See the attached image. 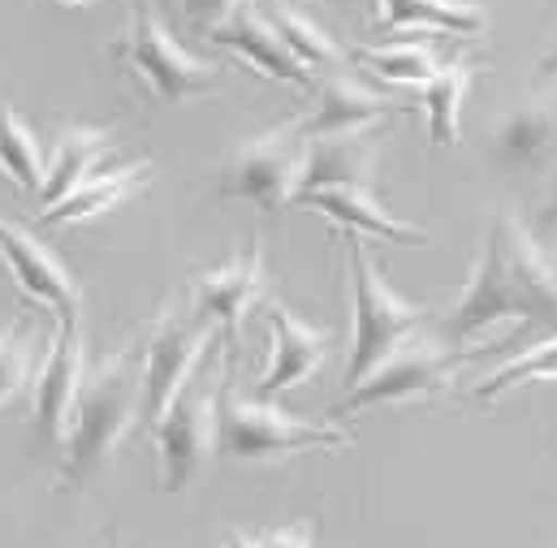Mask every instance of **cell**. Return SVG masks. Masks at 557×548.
<instances>
[{
    "instance_id": "obj_1",
    "label": "cell",
    "mask_w": 557,
    "mask_h": 548,
    "mask_svg": "<svg viewBox=\"0 0 557 548\" xmlns=\"http://www.w3.org/2000/svg\"><path fill=\"white\" fill-rule=\"evenodd\" d=\"M497 324H549L557 333V276L549 251H541L528 225L510 212L488 221L484 251L445 315V333L454 346H467Z\"/></svg>"
},
{
    "instance_id": "obj_2",
    "label": "cell",
    "mask_w": 557,
    "mask_h": 548,
    "mask_svg": "<svg viewBox=\"0 0 557 548\" xmlns=\"http://www.w3.org/2000/svg\"><path fill=\"white\" fill-rule=\"evenodd\" d=\"M139 423V350H122L109 363H100L91 376H83L78 402L65 423V466L61 484L83 488L91 475H100L122 440Z\"/></svg>"
},
{
    "instance_id": "obj_3",
    "label": "cell",
    "mask_w": 557,
    "mask_h": 548,
    "mask_svg": "<svg viewBox=\"0 0 557 548\" xmlns=\"http://www.w3.org/2000/svg\"><path fill=\"white\" fill-rule=\"evenodd\" d=\"M355 445V432L342 423H307L281 411L273 398H243L230 385V363L216 389V449L234 462H281L307 449H342Z\"/></svg>"
},
{
    "instance_id": "obj_4",
    "label": "cell",
    "mask_w": 557,
    "mask_h": 548,
    "mask_svg": "<svg viewBox=\"0 0 557 548\" xmlns=\"http://www.w3.org/2000/svg\"><path fill=\"white\" fill-rule=\"evenodd\" d=\"M350 260V294H355V328H350V359H346V389H355L376 363H385L403 341H411L428 324V307L407 302L381 276L376 260L363 247V234H346Z\"/></svg>"
},
{
    "instance_id": "obj_5",
    "label": "cell",
    "mask_w": 557,
    "mask_h": 548,
    "mask_svg": "<svg viewBox=\"0 0 557 548\" xmlns=\"http://www.w3.org/2000/svg\"><path fill=\"white\" fill-rule=\"evenodd\" d=\"M113 57L126 65L131 78H139L156 104L195 100V96H203V91L216 83V74H221V65L190 57V52L169 35L164 17H160L147 0H131V26H126V35L113 43Z\"/></svg>"
},
{
    "instance_id": "obj_6",
    "label": "cell",
    "mask_w": 557,
    "mask_h": 548,
    "mask_svg": "<svg viewBox=\"0 0 557 548\" xmlns=\"http://www.w3.org/2000/svg\"><path fill=\"white\" fill-rule=\"evenodd\" d=\"M216 328L199 315H186L177 302H169L156 324L147 328L139 346V423L151 432V423L177 398V389L199 372V363L216 346Z\"/></svg>"
},
{
    "instance_id": "obj_7",
    "label": "cell",
    "mask_w": 557,
    "mask_h": 548,
    "mask_svg": "<svg viewBox=\"0 0 557 548\" xmlns=\"http://www.w3.org/2000/svg\"><path fill=\"white\" fill-rule=\"evenodd\" d=\"M225 372V363H221ZM216 389L221 381L199 372L177 389V398L164 407V414L151 423V440L160 449V488L164 493H186L190 479L203 471V462L216 449Z\"/></svg>"
},
{
    "instance_id": "obj_8",
    "label": "cell",
    "mask_w": 557,
    "mask_h": 548,
    "mask_svg": "<svg viewBox=\"0 0 557 548\" xmlns=\"http://www.w3.org/2000/svg\"><path fill=\"white\" fill-rule=\"evenodd\" d=\"M458 359H462V350H445L428 337H411L385 363H376L355 389H346V398L329 411V423H337L346 414L372 411V407H407V402L436 398L449 389Z\"/></svg>"
},
{
    "instance_id": "obj_9",
    "label": "cell",
    "mask_w": 557,
    "mask_h": 548,
    "mask_svg": "<svg viewBox=\"0 0 557 548\" xmlns=\"http://www.w3.org/2000/svg\"><path fill=\"white\" fill-rule=\"evenodd\" d=\"M302 155H307V138L298 135V122L247 138L221 164V195L256 203L260 212H281L298 195Z\"/></svg>"
},
{
    "instance_id": "obj_10",
    "label": "cell",
    "mask_w": 557,
    "mask_h": 548,
    "mask_svg": "<svg viewBox=\"0 0 557 548\" xmlns=\"http://www.w3.org/2000/svg\"><path fill=\"white\" fill-rule=\"evenodd\" d=\"M260 294H264V247H260V234H251L243 256H234V260H225L216 269H203L190 281L195 315L225 337L230 354L243 346V320L260 302Z\"/></svg>"
},
{
    "instance_id": "obj_11",
    "label": "cell",
    "mask_w": 557,
    "mask_h": 548,
    "mask_svg": "<svg viewBox=\"0 0 557 548\" xmlns=\"http://www.w3.org/2000/svg\"><path fill=\"white\" fill-rule=\"evenodd\" d=\"M0 264L26 302L57 311V324H83V289L70 269L26 229L0 216Z\"/></svg>"
},
{
    "instance_id": "obj_12",
    "label": "cell",
    "mask_w": 557,
    "mask_h": 548,
    "mask_svg": "<svg viewBox=\"0 0 557 548\" xmlns=\"http://www.w3.org/2000/svg\"><path fill=\"white\" fill-rule=\"evenodd\" d=\"M87 376V346H83V324H57L52 346L39 363V372L30 376V414L44 440H61L70 411L78 402Z\"/></svg>"
},
{
    "instance_id": "obj_13",
    "label": "cell",
    "mask_w": 557,
    "mask_h": 548,
    "mask_svg": "<svg viewBox=\"0 0 557 548\" xmlns=\"http://www.w3.org/2000/svg\"><path fill=\"white\" fill-rule=\"evenodd\" d=\"M311 96H315V104L298 122V135L307 138V142L311 138H342V135H359V130H376L385 117L407 113V104H398V100L363 87L359 78H350V70L346 74L315 78V91Z\"/></svg>"
},
{
    "instance_id": "obj_14",
    "label": "cell",
    "mask_w": 557,
    "mask_h": 548,
    "mask_svg": "<svg viewBox=\"0 0 557 548\" xmlns=\"http://www.w3.org/2000/svg\"><path fill=\"white\" fill-rule=\"evenodd\" d=\"M208 39L216 48H230L234 57H243L256 74L273 78V83H285V87H298V91H315V78L289 57V48L277 39V30L269 26V17L260 13V4H238L221 26L208 30Z\"/></svg>"
},
{
    "instance_id": "obj_15",
    "label": "cell",
    "mask_w": 557,
    "mask_h": 548,
    "mask_svg": "<svg viewBox=\"0 0 557 548\" xmlns=\"http://www.w3.org/2000/svg\"><path fill=\"white\" fill-rule=\"evenodd\" d=\"M269 333H273V359L260 376L256 398H277L294 385H307L329 359V333L311 328L281 302H269Z\"/></svg>"
},
{
    "instance_id": "obj_16",
    "label": "cell",
    "mask_w": 557,
    "mask_h": 548,
    "mask_svg": "<svg viewBox=\"0 0 557 548\" xmlns=\"http://www.w3.org/2000/svg\"><path fill=\"white\" fill-rule=\"evenodd\" d=\"M376 160H381V126L342 138H311L307 142V155H302L298 195L333 190V186H363V190H372Z\"/></svg>"
},
{
    "instance_id": "obj_17",
    "label": "cell",
    "mask_w": 557,
    "mask_h": 548,
    "mask_svg": "<svg viewBox=\"0 0 557 548\" xmlns=\"http://www.w3.org/2000/svg\"><path fill=\"white\" fill-rule=\"evenodd\" d=\"M294 203L329 216L333 225H342L346 234H368V238H385V242H398V247H428V229L407 225L398 216H389L381 208V199L363 186H333V190H311V195H298Z\"/></svg>"
},
{
    "instance_id": "obj_18",
    "label": "cell",
    "mask_w": 557,
    "mask_h": 548,
    "mask_svg": "<svg viewBox=\"0 0 557 548\" xmlns=\"http://www.w3.org/2000/svg\"><path fill=\"white\" fill-rule=\"evenodd\" d=\"M147 177H151V164H147V160L109 164V169L100 164V169H96L87 182H78L61 203L44 208V212H39V221H44V225H52V229L96 221V216H104V212L122 208L126 199H135L143 186H147Z\"/></svg>"
},
{
    "instance_id": "obj_19",
    "label": "cell",
    "mask_w": 557,
    "mask_h": 548,
    "mask_svg": "<svg viewBox=\"0 0 557 548\" xmlns=\"http://www.w3.org/2000/svg\"><path fill=\"white\" fill-rule=\"evenodd\" d=\"M376 26L389 30H432L454 39H480L488 13L475 0H376Z\"/></svg>"
},
{
    "instance_id": "obj_20",
    "label": "cell",
    "mask_w": 557,
    "mask_h": 548,
    "mask_svg": "<svg viewBox=\"0 0 557 548\" xmlns=\"http://www.w3.org/2000/svg\"><path fill=\"white\" fill-rule=\"evenodd\" d=\"M113 135L109 130H91V126H70L57 151H52V164L44 169V186H39V208H52L61 203L78 182H87L109 155H113Z\"/></svg>"
},
{
    "instance_id": "obj_21",
    "label": "cell",
    "mask_w": 557,
    "mask_h": 548,
    "mask_svg": "<svg viewBox=\"0 0 557 548\" xmlns=\"http://www.w3.org/2000/svg\"><path fill=\"white\" fill-rule=\"evenodd\" d=\"M260 13L269 17V26L277 30V39L289 48V57H294L311 78L346 74V48H342L324 26H315L302 9H294L289 0H269Z\"/></svg>"
},
{
    "instance_id": "obj_22",
    "label": "cell",
    "mask_w": 557,
    "mask_h": 548,
    "mask_svg": "<svg viewBox=\"0 0 557 548\" xmlns=\"http://www.w3.org/2000/svg\"><path fill=\"white\" fill-rule=\"evenodd\" d=\"M493 151L506 164L541 169L557 155V100L554 104H523L506 113L493 130Z\"/></svg>"
},
{
    "instance_id": "obj_23",
    "label": "cell",
    "mask_w": 557,
    "mask_h": 548,
    "mask_svg": "<svg viewBox=\"0 0 557 548\" xmlns=\"http://www.w3.org/2000/svg\"><path fill=\"white\" fill-rule=\"evenodd\" d=\"M475 83V65L467 61H449L441 65L423 87H419V113L428 122V142L432 147H454L462 130V104L467 91Z\"/></svg>"
},
{
    "instance_id": "obj_24",
    "label": "cell",
    "mask_w": 557,
    "mask_h": 548,
    "mask_svg": "<svg viewBox=\"0 0 557 548\" xmlns=\"http://www.w3.org/2000/svg\"><path fill=\"white\" fill-rule=\"evenodd\" d=\"M44 169H48V160H44V151H39L35 130H30L13 109H0V173H4L17 190L39 195Z\"/></svg>"
},
{
    "instance_id": "obj_25",
    "label": "cell",
    "mask_w": 557,
    "mask_h": 548,
    "mask_svg": "<svg viewBox=\"0 0 557 548\" xmlns=\"http://www.w3.org/2000/svg\"><path fill=\"white\" fill-rule=\"evenodd\" d=\"M355 57H359L376 78H385V83H394V87H423V83L441 70L436 52H432L428 43H411V39H403V43H372V48H359Z\"/></svg>"
},
{
    "instance_id": "obj_26",
    "label": "cell",
    "mask_w": 557,
    "mask_h": 548,
    "mask_svg": "<svg viewBox=\"0 0 557 548\" xmlns=\"http://www.w3.org/2000/svg\"><path fill=\"white\" fill-rule=\"evenodd\" d=\"M536 381H557V333H549L536 346H528L523 354H515L488 381H480L475 385V402H497L502 394H510L519 385H536Z\"/></svg>"
},
{
    "instance_id": "obj_27",
    "label": "cell",
    "mask_w": 557,
    "mask_h": 548,
    "mask_svg": "<svg viewBox=\"0 0 557 548\" xmlns=\"http://www.w3.org/2000/svg\"><path fill=\"white\" fill-rule=\"evenodd\" d=\"M35 328L30 320H13L0 328V407H9L35 376Z\"/></svg>"
},
{
    "instance_id": "obj_28",
    "label": "cell",
    "mask_w": 557,
    "mask_h": 548,
    "mask_svg": "<svg viewBox=\"0 0 557 548\" xmlns=\"http://www.w3.org/2000/svg\"><path fill=\"white\" fill-rule=\"evenodd\" d=\"M238 4H247V0H182V17H186L190 26H199V30H212V26H221Z\"/></svg>"
},
{
    "instance_id": "obj_29",
    "label": "cell",
    "mask_w": 557,
    "mask_h": 548,
    "mask_svg": "<svg viewBox=\"0 0 557 548\" xmlns=\"http://www.w3.org/2000/svg\"><path fill=\"white\" fill-rule=\"evenodd\" d=\"M315 527L311 523H294V527H277L264 536V548H311Z\"/></svg>"
},
{
    "instance_id": "obj_30",
    "label": "cell",
    "mask_w": 557,
    "mask_h": 548,
    "mask_svg": "<svg viewBox=\"0 0 557 548\" xmlns=\"http://www.w3.org/2000/svg\"><path fill=\"white\" fill-rule=\"evenodd\" d=\"M541 225H557V173H554V186H549V199L541 208Z\"/></svg>"
},
{
    "instance_id": "obj_31",
    "label": "cell",
    "mask_w": 557,
    "mask_h": 548,
    "mask_svg": "<svg viewBox=\"0 0 557 548\" xmlns=\"http://www.w3.org/2000/svg\"><path fill=\"white\" fill-rule=\"evenodd\" d=\"M225 548H264V540H251V536H238V532H230V536H225Z\"/></svg>"
},
{
    "instance_id": "obj_32",
    "label": "cell",
    "mask_w": 557,
    "mask_h": 548,
    "mask_svg": "<svg viewBox=\"0 0 557 548\" xmlns=\"http://www.w3.org/2000/svg\"><path fill=\"white\" fill-rule=\"evenodd\" d=\"M147 4H151V9H156V13H160V17H164V13H169V9H182V0H147Z\"/></svg>"
},
{
    "instance_id": "obj_33",
    "label": "cell",
    "mask_w": 557,
    "mask_h": 548,
    "mask_svg": "<svg viewBox=\"0 0 557 548\" xmlns=\"http://www.w3.org/2000/svg\"><path fill=\"white\" fill-rule=\"evenodd\" d=\"M541 74H557V48L545 57V61H541Z\"/></svg>"
},
{
    "instance_id": "obj_34",
    "label": "cell",
    "mask_w": 557,
    "mask_h": 548,
    "mask_svg": "<svg viewBox=\"0 0 557 548\" xmlns=\"http://www.w3.org/2000/svg\"><path fill=\"white\" fill-rule=\"evenodd\" d=\"M52 4H61V9H87V4H96V0H52Z\"/></svg>"
},
{
    "instance_id": "obj_35",
    "label": "cell",
    "mask_w": 557,
    "mask_h": 548,
    "mask_svg": "<svg viewBox=\"0 0 557 548\" xmlns=\"http://www.w3.org/2000/svg\"><path fill=\"white\" fill-rule=\"evenodd\" d=\"M549 269H554V276H557V251H549Z\"/></svg>"
},
{
    "instance_id": "obj_36",
    "label": "cell",
    "mask_w": 557,
    "mask_h": 548,
    "mask_svg": "<svg viewBox=\"0 0 557 548\" xmlns=\"http://www.w3.org/2000/svg\"><path fill=\"white\" fill-rule=\"evenodd\" d=\"M104 548H113V545H104Z\"/></svg>"
}]
</instances>
